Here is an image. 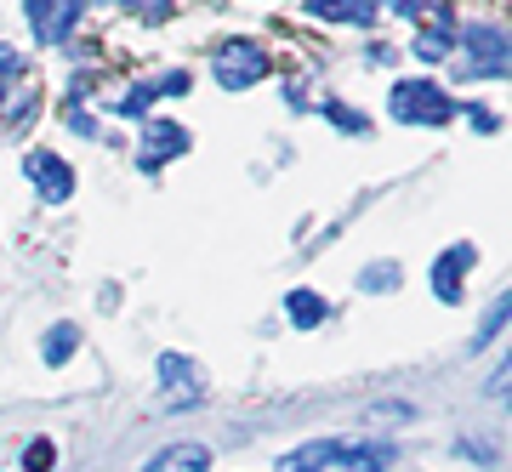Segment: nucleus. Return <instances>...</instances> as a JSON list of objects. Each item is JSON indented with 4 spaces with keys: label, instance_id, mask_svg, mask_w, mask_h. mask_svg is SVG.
<instances>
[{
    "label": "nucleus",
    "instance_id": "24",
    "mask_svg": "<svg viewBox=\"0 0 512 472\" xmlns=\"http://www.w3.org/2000/svg\"><path fill=\"white\" fill-rule=\"evenodd\" d=\"M0 103H6V86H0Z\"/></svg>",
    "mask_w": 512,
    "mask_h": 472
},
{
    "label": "nucleus",
    "instance_id": "16",
    "mask_svg": "<svg viewBox=\"0 0 512 472\" xmlns=\"http://www.w3.org/2000/svg\"><path fill=\"white\" fill-rule=\"evenodd\" d=\"M148 103H160V86H154V80H143V86H131L126 97H120V109H114V114H126V120H143V114H148Z\"/></svg>",
    "mask_w": 512,
    "mask_h": 472
},
{
    "label": "nucleus",
    "instance_id": "6",
    "mask_svg": "<svg viewBox=\"0 0 512 472\" xmlns=\"http://www.w3.org/2000/svg\"><path fill=\"white\" fill-rule=\"evenodd\" d=\"M23 171H29V182L40 188V200L46 205H63L74 194V171L63 154H46V148H35V154H23Z\"/></svg>",
    "mask_w": 512,
    "mask_h": 472
},
{
    "label": "nucleus",
    "instance_id": "19",
    "mask_svg": "<svg viewBox=\"0 0 512 472\" xmlns=\"http://www.w3.org/2000/svg\"><path fill=\"white\" fill-rule=\"evenodd\" d=\"M501 325H507V296H495L490 313H484V336H473V347H490L495 336H501Z\"/></svg>",
    "mask_w": 512,
    "mask_h": 472
},
{
    "label": "nucleus",
    "instance_id": "22",
    "mask_svg": "<svg viewBox=\"0 0 512 472\" xmlns=\"http://www.w3.org/2000/svg\"><path fill=\"white\" fill-rule=\"evenodd\" d=\"M177 91H188V74H165V80H160V97H177Z\"/></svg>",
    "mask_w": 512,
    "mask_h": 472
},
{
    "label": "nucleus",
    "instance_id": "18",
    "mask_svg": "<svg viewBox=\"0 0 512 472\" xmlns=\"http://www.w3.org/2000/svg\"><path fill=\"white\" fill-rule=\"evenodd\" d=\"M52 461H57V444H52V438H35V444L23 450V472H52Z\"/></svg>",
    "mask_w": 512,
    "mask_h": 472
},
{
    "label": "nucleus",
    "instance_id": "4",
    "mask_svg": "<svg viewBox=\"0 0 512 472\" xmlns=\"http://www.w3.org/2000/svg\"><path fill=\"white\" fill-rule=\"evenodd\" d=\"M461 46H467V69L473 74H490L501 80L507 74V35H501V23H473V29H461Z\"/></svg>",
    "mask_w": 512,
    "mask_h": 472
},
{
    "label": "nucleus",
    "instance_id": "14",
    "mask_svg": "<svg viewBox=\"0 0 512 472\" xmlns=\"http://www.w3.org/2000/svg\"><path fill=\"white\" fill-rule=\"evenodd\" d=\"M74 347H80V330H74V325H52V330H46V342H40V359H46V364H69Z\"/></svg>",
    "mask_w": 512,
    "mask_h": 472
},
{
    "label": "nucleus",
    "instance_id": "20",
    "mask_svg": "<svg viewBox=\"0 0 512 472\" xmlns=\"http://www.w3.org/2000/svg\"><path fill=\"white\" fill-rule=\"evenodd\" d=\"M120 6H131V12H137V18H148V23H165L177 0H120Z\"/></svg>",
    "mask_w": 512,
    "mask_h": 472
},
{
    "label": "nucleus",
    "instance_id": "15",
    "mask_svg": "<svg viewBox=\"0 0 512 472\" xmlns=\"http://www.w3.org/2000/svg\"><path fill=\"white\" fill-rule=\"evenodd\" d=\"M359 291H370V296L399 291V262H370V268L359 273Z\"/></svg>",
    "mask_w": 512,
    "mask_h": 472
},
{
    "label": "nucleus",
    "instance_id": "12",
    "mask_svg": "<svg viewBox=\"0 0 512 472\" xmlns=\"http://www.w3.org/2000/svg\"><path fill=\"white\" fill-rule=\"evenodd\" d=\"M313 18H330V23H376V0H313Z\"/></svg>",
    "mask_w": 512,
    "mask_h": 472
},
{
    "label": "nucleus",
    "instance_id": "7",
    "mask_svg": "<svg viewBox=\"0 0 512 472\" xmlns=\"http://www.w3.org/2000/svg\"><path fill=\"white\" fill-rule=\"evenodd\" d=\"M473 262H478L473 245H450V251L433 262V296H439V302H461V273L473 268Z\"/></svg>",
    "mask_w": 512,
    "mask_h": 472
},
{
    "label": "nucleus",
    "instance_id": "5",
    "mask_svg": "<svg viewBox=\"0 0 512 472\" xmlns=\"http://www.w3.org/2000/svg\"><path fill=\"white\" fill-rule=\"evenodd\" d=\"M23 12H29V29H35L40 46H63L74 35L80 0H23Z\"/></svg>",
    "mask_w": 512,
    "mask_h": 472
},
{
    "label": "nucleus",
    "instance_id": "8",
    "mask_svg": "<svg viewBox=\"0 0 512 472\" xmlns=\"http://www.w3.org/2000/svg\"><path fill=\"white\" fill-rule=\"evenodd\" d=\"M177 154H188V131L183 126H171V120H154L143 137V171H154V165L165 160H177Z\"/></svg>",
    "mask_w": 512,
    "mask_h": 472
},
{
    "label": "nucleus",
    "instance_id": "21",
    "mask_svg": "<svg viewBox=\"0 0 512 472\" xmlns=\"http://www.w3.org/2000/svg\"><path fill=\"white\" fill-rule=\"evenodd\" d=\"M376 12H404V18H416L421 0H376Z\"/></svg>",
    "mask_w": 512,
    "mask_h": 472
},
{
    "label": "nucleus",
    "instance_id": "1",
    "mask_svg": "<svg viewBox=\"0 0 512 472\" xmlns=\"http://www.w3.org/2000/svg\"><path fill=\"white\" fill-rule=\"evenodd\" d=\"M387 109H393L399 126H444V120L456 114V103H450V91L433 86V80H399L393 97H387Z\"/></svg>",
    "mask_w": 512,
    "mask_h": 472
},
{
    "label": "nucleus",
    "instance_id": "9",
    "mask_svg": "<svg viewBox=\"0 0 512 472\" xmlns=\"http://www.w3.org/2000/svg\"><path fill=\"white\" fill-rule=\"evenodd\" d=\"M336 467H342V444L336 438H313V444H302V450H291L279 461V472H336Z\"/></svg>",
    "mask_w": 512,
    "mask_h": 472
},
{
    "label": "nucleus",
    "instance_id": "17",
    "mask_svg": "<svg viewBox=\"0 0 512 472\" xmlns=\"http://www.w3.org/2000/svg\"><path fill=\"white\" fill-rule=\"evenodd\" d=\"M325 120H330V126H342V131H353V137H359V131H370V120H365V114H353L348 103H336V97L325 103Z\"/></svg>",
    "mask_w": 512,
    "mask_h": 472
},
{
    "label": "nucleus",
    "instance_id": "3",
    "mask_svg": "<svg viewBox=\"0 0 512 472\" xmlns=\"http://www.w3.org/2000/svg\"><path fill=\"white\" fill-rule=\"evenodd\" d=\"M160 404L165 410H183V404H200L205 393V370L194 359H183V353H160Z\"/></svg>",
    "mask_w": 512,
    "mask_h": 472
},
{
    "label": "nucleus",
    "instance_id": "13",
    "mask_svg": "<svg viewBox=\"0 0 512 472\" xmlns=\"http://www.w3.org/2000/svg\"><path fill=\"white\" fill-rule=\"evenodd\" d=\"M450 40H456V18H450V12H433V29L416 35V57L421 63H439V57L450 52Z\"/></svg>",
    "mask_w": 512,
    "mask_h": 472
},
{
    "label": "nucleus",
    "instance_id": "23",
    "mask_svg": "<svg viewBox=\"0 0 512 472\" xmlns=\"http://www.w3.org/2000/svg\"><path fill=\"white\" fill-rule=\"evenodd\" d=\"M18 69H23V57L12 46H0V74H18Z\"/></svg>",
    "mask_w": 512,
    "mask_h": 472
},
{
    "label": "nucleus",
    "instance_id": "11",
    "mask_svg": "<svg viewBox=\"0 0 512 472\" xmlns=\"http://www.w3.org/2000/svg\"><path fill=\"white\" fill-rule=\"evenodd\" d=\"M285 313H291L296 330H319L330 319V302L319 291H291V296H285Z\"/></svg>",
    "mask_w": 512,
    "mask_h": 472
},
{
    "label": "nucleus",
    "instance_id": "2",
    "mask_svg": "<svg viewBox=\"0 0 512 472\" xmlns=\"http://www.w3.org/2000/svg\"><path fill=\"white\" fill-rule=\"evenodd\" d=\"M211 74H217L222 91H245L268 74V52H262L256 40H228L217 52V63H211Z\"/></svg>",
    "mask_w": 512,
    "mask_h": 472
},
{
    "label": "nucleus",
    "instance_id": "10",
    "mask_svg": "<svg viewBox=\"0 0 512 472\" xmlns=\"http://www.w3.org/2000/svg\"><path fill=\"white\" fill-rule=\"evenodd\" d=\"M211 467V450L205 444H165L143 472H205Z\"/></svg>",
    "mask_w": 512,
    "mask_h": 472
}]
</instances>
